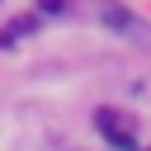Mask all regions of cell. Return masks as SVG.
<instances>
[{"label": "cell", "instance_id": "obj_3", "mask_svg": "<svg viewBox=\"0 0 151 151\" xmlns=\"http://www.w3.org/2000/svg\"><path fill=\"white\" fill-rule=\"evenodd\" d=\"M33 33V19H14V24H5L0 28V47H14L19 38H28Z\"/></svg>", "mask_w": 151, "mask_h": 151}, {"label": "cell", "instance_id": "obj_2", "mask_svg": "<svg viewBox=\"0 0 151 151\" xmlns=\"http://www.w3.org/2000/svg\"><path fill=\"white\" fill-rule=\"evenodd\" d=\"M99 19L113 28V33H132L137 28V19H132V9H123L118 0H99Z\"/></svg>", "mask_w": 151, "mask_h": 151}, {"label": "cell", "instance_id": "obj_1", "mask_svg": "<svg viewBox=\"0 0 151 151\" xmlns=\"http://www.w3.org/2000/svg\"><path fill=\"white\" fill-rule=\"evenodd\" d=\"M94 127H99V132H104L118 151H137V132H132V127H127L113 109H99V113H94Z\"/></svg>", "mask_w": 151, "mask_h": 151}, {"label": "cell", "instance_id": "obj_4", "mask_svg": "<svg viewBox=\"0 0 151 151\" xmlns=\"http://www.w3.org/2000/svg\"><path fill=\"white\" fill-rule=\"evenodd\" d=\"M38 9H42V14H61V9H66V0H38Z\"/></svg>", "mask_w": 151, "mask_h": 151}]
</instances>
